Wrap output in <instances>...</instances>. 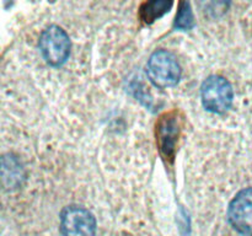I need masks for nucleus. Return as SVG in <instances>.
<instances>
[{"label":"nucleus","mask_w":252,"mask_h":236,"mask_svg":"<svg viewBox=\"0 0 252 236\" xmlns=\"http://www.w3.org/2000/svg\"><path fill=\"white\" fill-rule=\"evenodd\" d=\"M147 71L150 81L160 88H172L181 79V66L176 57L165 49H159L150 56Z\"/></svg>","instance_id":"obj_1"},{"label":"nucleus","mask_w":252,"mask_h":236,"mask_svg":"<svg viewBox=\"0 0 252 236\" xmlns=\"http://www.w3.org/2000/svg\"><path fill=\"white\" fill-rule=\"evenodd\" d=\"M201 97L207 111L219 115L225 113L233 105V86L223 76L212 75L202 84Z\"/></svg>","instance_id":"obj_2"},{"label":"nucleus","mask_w":252,"mask_h":236,"mask_svg":"<svg viewBox=\"0 0 252 236\" xmlns=\"http://www.w3.org/2000/svg\"><path fill=\"white\" fill-rule=\"evenodd\" d=\"M39 51L48 64L63 65L70 54V39L66 32L57 25H52L39 37Z\"/></svg>","instance_id":"obj_3"},{"label":"nucleus","mask_w":252,"mask_h":236,"mask_svg":"<svg viewBox=\"0 0 252 236\" xmlns=\"http://www.w3.org/2000/svg\"><path fill=\"white\" fill-rule=\"evenodd\" d=\"M61 231L64 236H95L96 219L83 206H65L61 213Z\"/></svg>","instance_id":"obj_4"},{"label":"nucleus","mask_w":252,"mask_h":236,"mask_svg":"<svg viewBox=\"0 0 252 236\" xmlns=\"http://www.w3.org/2000/svg\"><path fill=\"white\" fill-rule=\"evenodd\" d=\"M181 124L176 111L165 113L157 122V142L164 159L174 161Z\"/></svg>","instance_id":"obj_5"},{"label":"nucleus","mask_w":252,"mask_h":236,"mask_svg":"<svg viewBox=\"0 0 252 236\" xmlns=\"http://www.w3.org/2000/svg\"><path fill=\"white\" fill-rule=\"evenodd\" d=\"M228 219L238 233L252 236V187L239 192L228 208Z\"/></svg>","instance_id":"obj_6"},{"label":"nucleus","mask_w":252,"mask_h":236,"mask_svg":"<svg viewBox=\"0 0 252 236\" xmlns=\"http://www.w3.org/2000/svg\"><path fill=\"white\" fill-rule=\"evenodd\" d=\"M172 7L171 1L166 0H153V1H145L140 7V19L145 24H153L155 20L161 17Z\"/></svg>","instance_id":"obj_7"},{"label":"nucleus","mask_w":252,"mask_h":236,"mask_svg":"<svg viewBox=\"0 0 252 236\" xmlns=\"http://www.w3.org/2000/svg\"><path fill=\"white\" fill-rule=\"evenodd\" d=\"M194 26L193 12H192L191 5L187 1H181L179 5L176 20H175V29L187 31Z\"/></svg>","instance_id":"obj_8"}]
</instances>
